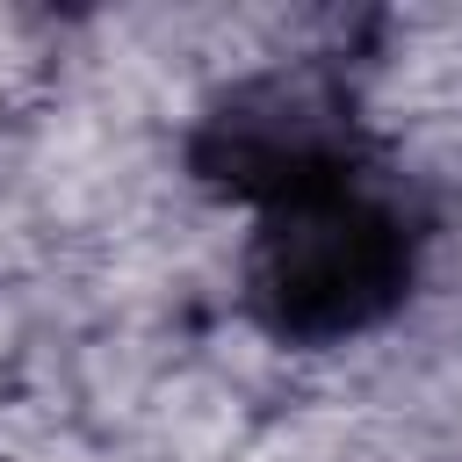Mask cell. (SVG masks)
<instances>
[{
	"mask_svg": "<svg viewBox=\"0 0 462 462\" xmlns=\"http://www.w3.org/2000/svg\"><path fill=\"white\" fill-rule=\"evenodd\" d=\"M404 274H411V253L397 217L354 195L346 180H318L274 202L253 253V296L267 325L296 339H339L375 325L397 303Z\"/></svg>",
	"mask_w": 462,
	"mask_h": 462,
	"instance_id": "6da1fadb",
	"label": "cell"
}]
</instances>
